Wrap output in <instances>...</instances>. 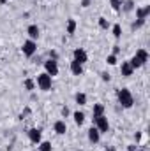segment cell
Returning <instances> with one entry per match:
<instances>
[{
	"label": "cell",
	"mask_w": 150,
	"mask_h": 151,
	"mask_svg": "<svg viewBox=\"0 0 150 151\" xmlns=\"http://www.w3.org/2000/svg\"><path fill=\"white\" fill-rule=\"evenodd\" d=\"M117 99H118V104H120L124 109H131V107L134 106V97H133V93H131L127 88H122V90H118V93H117Z\"/></svg>",
	"instance_id": "1"
},
{
	"label": "cell",
	"mask_w": 150,
	"mask_h": 151,
	"mask_svg": "<svg viewBox=\"0 0 150 151\" xmlns=\"http://www.w3.org/2000/svg\"><path fill=\"white\" fill-rule=\"evenodd\" d=\"M36 84L39 86V90H42V91H50V90H51V86H53V77H51V76H48L46 72H41V74L37 76Z\"/></svg>",
	"instance_id": "2"
},
{
	"label": "cell",
	"mask_w": 150,
	"mask_h": 151,
	"mask_svg": "<svg viewBox=\"0 0 150 151\" xmlns=\"http://www.w3.org/2000/svg\"><path fill=\"white\" fill-rule=\"evenodd\" d=\"M21 53H23L27 58H32V56L37 53V42L32 40V39H27V40L23 42V46H21Z\"/></svg>",
	"instance_id": "3"
},
{
	"label": "cell",
	"mask_w": 150,
	"mask_h": 151,
	"mask_svg": "<svg viewBox=\"0 0 150 151\" xmlns=\"http://www.w3.org/2000/svg\"><path fill=\"white\" fill-rule=\"evenodd\" d=\"M44 72L48 76H51V77H55V76L58 74V62L48 58V60L44 62Z\"/></svg>",
	"instance_id": "4"
},
{
	"label": "cell",
	"mask_w": 150,
	"mask_h": 151,
	"mask_svg": "<svg viewBox=\"0 0 150 151\" xmlns=\"http://www.w3.org/2000/svg\"><path fill=\"white\" fill-rule=\"evenodd\" d=\"M94 127H95L101 134H106V132L110 130V121H108L106 116H99V118L94 119Z\"/></svg>",
	"instance_id": "5"
},
{
	"label": "cell",
	"mask_w": 150,
	"mask_h": 151,
	"mask_svg": "<svg viewBox=\"0 0 150 151\" xmlns=\"http://www.w3.org/2000/svg\"><path fill=\"white\" fill-rule=\"evenodd\" d=\"M73 60L78 62V63H81V65H85L88 62V55H87V51L83 47H76L73 51Z\"/></svg>",
	"instance_id": "6"
},
{
	"label": "cell",
	"mask_w": 150,
	"mask_h": 151,
	"mask_svg": "<svg viewBox=\"0 0 150 151\" xmlns=\"http://www.w3.org/2000/svg\"><path fill=\"white\" fill-rule=\"evenodd\" d=\"M28 139H30L32 144H39L42 141V132L39 128H30L28 130Z\"/></svg>",
	"instance_id": "7"
},
{
	"label": "cell",
	"mask_w": 150,
	"mask_h": 151,
	"mask_svg": "<svg viewBox=\"0 0 150 151\" xmlns=\"http://www.w3.org/2000/svg\"><path fill=\"white\" fill-rule=\"evenodd\" d=\"M53 130H55L57 135H64V134L67 132V123H66L64 119H57V121L53 123Z\"/></svg>",
	"instance_id": "8"
},
{
	"label": "cell",
	"mask_w": 150,
	"mask_h": 151,
	"mask_svg": "<svg viewBox=\"0 0 150 151\" xmlns=\"http://www.w3.org/2000/svg\"><path fill=\"white\" fill-rule=\"evenodd\" d=\"M87 137H88V141H90L92 144H97V142L101 141V132H99L95 127H92V128H88V132H87Z\"/></svg>",
	"instance_id": "9"
},
{
	"label": "cell",
	"mask_w": 150,
	"mask_h": 151,
	"mask_svg": "<svg viewBox=\"0 0 150 151\" xmlns=\"http://www.w3.org/2000/svg\"><path fill=\"white\" fill-rule=\"evenodd\" d=\"M150 14V5H145V7H136V19L140 21H147Z\"/></svg>",
	"instance_id": "10"
},
{
	"label": "cell",
	"mask_w": 150,
	"mask_h": 151,
	"mask_svg": "<svg viewBox=\"0 0 150 151\" xmlns=\"http://www.w3.org/2000/svg\"><path fill=\"white\" fill-rule=\"evenodd\" d=\"M134 72V69H133V65L129 63V60L127 62H122V65H120V74L124 76V77H129V76H133Z\"/></svg>",
	"instance_id": "11"
},
{
	"label": "cell",
	"mask_w": 150,
	"mask_h": 151,
	"mask_svg": "<svg viewBox=\"0 0 150 151\" xmlns=\"http://www.w3.org/2000/svg\"><path fill=\"white\" fill-rule=\"evenodd\" d=\"M39 34H41V30H39L37 25H28V28H27V35H28V39H32V40H37V39H39Z\"/></svg>",
	"instance_id": "12"
},
{
	"label": "cell",
	"mask_w": 150,
	"mask_h": 151,
	"mask_svg": "<svg viewBox=\"0 0 150 151\" xmlns=\"http://www.w3.org/2000/svg\"><path fill=\"white\" fill-rule=\"evenodd\" d=\"M134 56H136V58L141 62V65H145V63L149 62V53H147V49H143V47H141V49H138Z\"/></svg>",
	"instance_id": "13"
},
{
	"label": "cell",
	"mask_w": 150,
	"mask_h": 151,
	"mask_svg": "<svg viewBox=\"0 0 150 151\" xmlns=\"http://www.w3.org/2000/svg\"><path fill=\"white\" fill-rule=\"evenodd\" d=\"M69 69H71V72H73L74 76H81V74H83V65H81V63H78V62H74V60L71 62Z\"/></svg>",
	"instance_id": "14"
},
{
	"label": "cell",
	"mask_w": 150,
	"mask_h": 151,
	"mask_svg": "<svg viewBox=\"0 0 150 151\" xmlns=\"http://www.w3.org/2000/svg\"><path fill=\"white\" fill-rule=\"evenodd\" d=\"M92 119L99 118V116H104V106L103 104H94V109H92Z\"/></svg>",
	"instance_id": "15"
},
{
	"label": "cell",
	"mask_w": 150,
	"mask_h": 151,
	"mask_svg": "<svg viewBox=\"0 0 150 151\" xmlns=\"http://www.w3.org/2000/svg\"><path fill=\"white\" fill-rule=\"evenodd\" d=\"M73 118H74V123L78 127H81V125L85 123V114L81 113V111H74V113H73Z\"/></svg>",
	"instance_id": "16"
},
{
	"label": "cell",
	"mask_w": 150,
	"mask_h": 151,
	"mask_svg": "<svg viewBox=\"0 0 150 151\" xmlns=\"http://www.w3.org/2000/svg\"><path fill=\"white\" fill-rule=\"evenodd\" d=\"M74 102L78 106H87V95L85 93H81V91H78L74 95Z\"/></svg>",
	"instance_id": "17"
},
{
	"label": "cell",
	"mask_w": 150,
	"mask_h": 151,
	"mask_svg": "<svg viewBox=\"0 0 150 151\" xmlns=\"http://www.w3.org/2000/svg\"><path fill=\"white\" fill-rule=\"evenodd\" d=\"M76 21L74 19H67V27H66V32H67V35H74L76 32Z\"/></svg>",
	"instance_id": "18"
},
{
	"label": "cell",
	"mask_w": 150,
	"mask_h": 151,
	"mask_svg": "<svg viewBox=\"0 0 150 151\" xmlns=\"http://www.w3.org/2000/svg\"><path fill=\"white\" fill-rule=\"evenodd\" d=\"M53 150V146H51V142H48V141H41L37 144V151H51Z\"/></svg>",
	"instance_id": "19"
},
{
	"label": "cell",
	"mask_w": 150,
	"mask_h": 151,
	"mask_svg": "<svg viewBox=\"0 0 150 151\" xmlns=\"http://www.w3.org/2000/svg\"><path fill=\"white\" fill-rule=\"evenodd\" d=\"M23 86H25V90H27V91H34V90H36V81L27 77V79L23 81Z\"/></svg>",
	"instance_id": "20"
},
{
	"label": "cell",
	"mask_w": 150,
	"mask_h": 151,
	"mask_svg": "<svg viewBox=\"0 0 150 151\" xmlns=\"http://www.w3.org/2000/svg\"><path fill=\"white\" fill-rule=\"evenodd\" d=\"M122 9L125 12H131L134 9V0H122Z\"/></svg>",
	"instance_id": "21"
},
{
	"label": "cell",
	"mask_w": 150,
	"mask_h": 151,
	"mask_svg": "<svg viewBox=\"0 0 150 151\" xmlns=\"http://www.w3.org/2000/svg\"><path fill=\"white\" fill-rule=\"evenodd\" d=\"M111 32H113V37H115V39H120V37H122V27H120L118 23H115V25H113Z\"/></svg>",
	"instance_id": "22"
},
{
	"label": "cell",
	"mask_w": 150,
	"mask_h": 151,
	"mask_svg": "<svg viewBox=\"0 0 150 151\" xmlns=\"http://www.w3.org/2000/svg\"><path fill=\"white\" fill-rule=\"evenodd\" d=\"M110 5H111L113 11H122V0H110Z\"/></svg>",
	"instance_id": "23"
},
{
	"label": "cell",
	"mask_w": 150,
	"mask_h": 151,
	"mask_svg": "<svg viewBox=\"0 0 150 151\" xmlns=\"http://www.w3.org/2000/svg\"><path fill=\"white\" fill-rule=\"evenodd\" d=\"M106 63H108V65H117V63H118L117 55H108V56H106Z\"/></svg>",
	"instance_id": "24"
},
{
	"label": "cell",
	"mask_w": 150,
	"mask_h": 151,
	"mask_svg": "<svg viewBox=\"0 0 150 151\" xmlns=\"http://www.w3.org/2000/svg\"><path fill=\"white\" fill-rule=\"evenodd\" d=\"M99 27H101L103 30H108V28H110V21H108L106 18H99Z\"/></svg>",
	"instance_id": "25"
},
{
	"label": "cell",
	"mask_w": 150,
	"mask_h": 151,
	"mask_svg": "<svg viewBox=\"0 0 150 151\" xmlns=\"http://www.w3.org/2000/svg\"><path fill=\"white\" fill-rule=\"evenodd\" d=\"M60 113H62V118H67V116L71 114V111H69L67 107H62V111H60Z\"/></svg>",
	"instance_id": "26"
},
{
	"label": "cell",
	"mask_w": 150,
	"mask_h": 151,
	"mask_svg": "<svg viewBox=\"0 0 150 151\" xmlns=\"http://www.w3.org/2000/svg\"><path fill=\"white\" fill-rule=\"evenodd\" d=\"M101 77H103V81H110L111 79V76L108 74V72H101Z\"/></svg>",
	"instance_id": "27"
},
{
	"label": "cell",
	"mask_w": 150,
	"mask_h": 151,
	"mask_svg": "<svg viewBox=\"0 0 150 151\" xmlns=\"http://www.w3.org/2000/svg\"><path fill=\"white\" fill-rule=\"evenodd\" d=\"M127 151H138V146L136 144H129L127 146Z\"/></svg>",
	"instance_id": "28"
},
{
	"label": "cell",
	"mask_w": 150,
	"mask_h": 151,
	"mask_svg": "<svg viewBox=\"0 0 150 151\" xmlns=\"http://www.w3.org/2000/svg\"><path fill=\"white\" fill-rule=\"evenodd\" d=\"M90 5V0H81V7H88Z\"/></svg>",
	"instance_id": "29"
},
{
	"label": "cell",
	"mask_w": 150,
	"mask_h": 151,
	"mask_svg": "<svg viewBox=\"0 0 150 151\" xmlns=\"http://www.w3.org/2000/svg\"><path fill=\"white\" fill-rule=\"evenodd\" d=\"M118 53H120V47H118V46H113V53L111 55H118Z\"/></svg>",
	"instance_id": "30"
},
{
	"label": "cell",
	"mask_w": 150,
	"mask_h": 151,
	"mask_svg": "<svg viewBox=\"0 0 150 151\" xmlns=\"http://www.w3.org/2000/svg\"><path fill=\"white\" fill-rule=\"evenodd\" d=\"M5 2H9V0H0V4H5Z\"/></svg>",
	"instance_id": "31"
},
{
	"label": "cell",
	"mask_w": 150,
	"mask_h": 151,
	"mask_svg": "<svg viewBox=\"0 0 150 151\" xmlns=\"http://www.w3.org/2000/svg\"><path fill=\"white\" fill-rule=\"evenodd\" d=\"M108 151H115V148H110V150H108Z\"/></svg>",
	"instance_id": "32"
},
{
	"label": "cell",
	"mask_w": 150,
	"mask_h": 151,
	"mask_svg": "<svg viewBox=\"0 0 150 151\" xmlns=\"http://www.w3.org/2000/svg\"><path fill=\"white\" fill-rule=\"evenodd\" d=\"M34 151H37V150H34Z\"/></svg>",
	"instance_id": "33"
}]
</instances>
